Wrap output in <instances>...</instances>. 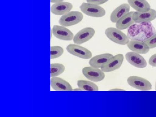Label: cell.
<instances>
[{"mask_svg": "<svg viewBox=\"0 0 156 117\" xmlns=\"http://www.w3.org/2000/svg\"><path fill=\"white\" fill-rule=\"evenodd\" d=\"M73 8L71 3L61 2L53 4L51 7L50 11L55 15H63L70 12Z\"/></svg>", "mask_w": 156, "mask_h": 117, "instance_id": "13", "label": "cell"}, {"mask_svg": "<svg viewBox=\"0 0 156 117\" xmlns=\"http://www.w3.org/2000/svg\"><path fill=\"white\" fill-rule=\"evenodd\" d=\"M64 53V50L60 46H54L50 47V58L54 59L60 57Z\"/></svg>", "mask_w": 156, "mask_h": 117, "instance_id": "21", "label": "cell"}, {"mask_svg": "<svg viewBox=\"0 0 156 117\" xmlns=\"http://www.w3.org/2000/svg\"><path fill=\"white\" fill-rule=\"evenodd\" d=\"M82 73L87 79L94 82H100L105 78V74L102 70L91 66L83 68Z\"/></svg>", "mask_w": 156, "mask_h": 117, "instance_id": "6", "label": "cell"}, {"mask_svg": "<svg viewBox=\"0 0 156 117\" xmlns=\"http://www.w3.org/2000/svg\"><path fill=\"white\" fill-rule=\"evenodd\" d=\"M124 59L122 54H117L112 56L106 63L101 66V69L104 73L111 72L119 69L122 64Z\"/></svg>", "mask_w": 156, "mask_h": 117, "instance_id": "5", "label": "cell"}, {"mask_svg": "<svg viewBox=\"0 0 156 117\" xmlns=\"http://www.w3.org/2000/svg\"><path fill=\"white\" fill-rule=\"evenodd\" d=\"M148 46L150 49H154L156 48V34L150 37L144 41Z\"/></svg>", "mask_w": 156, "mask_h": 117, "instance_id": "22", "label": "cell"}, {"mask_svg": "<svg viewBox=\"0 0 156 117\" xmlns=\"http://www.w3.org/2000/svg\"><path fill=\"white\" fill-rule=\"evenodd\" d=\"M127 82L128 85L131 87L141 91H150L152 89V85L149 81L137 76L129 77Z\"/></svg>", "mask_w": 156, "mask_h": 117, "instance_id": "4", "label": "cell"}, {"mask_svg": "<svg viewBox=\"0 0 156 117\" xmlns=\"http://www.w3.org/2000/svg\"><path fill=\"white\" fill-rule=\"evenodd\" d=\"M50 86L52 89L57 91H73L70 84L62 78L55 77L50 80Z\"/></svg>", "mask_w": 156, "mask_h": 117, "instance_id": "12", "label": "cell"}, {"mask_svg": "<svg viewBox=\"0 0 156 117\" xmlns=\"http://www.w3.org/2000/svg\"><path fill=\"white\" fill-rule=\"evenodd\" d=\"M155 90L156 91V85H155Z\"/></svg>", "mask_w": 156, "mask_h": 117, "instance_id": "28", "label": "cell"}, {"mask_svg": "<svg viewBox=\"0 0 156 117\" xmlns=\"http://www.w3.org/2000/svg\"><path fill=\"white\" fill-rule=\"evenodd\" d=\"M156 18V10L150 9L145 12H134L133 20L135 23H147L153 21Z\"/></svg>", "mask_w": 156, "mask_h": 117, "instance_id": "11", "label": "cell"}, {"mask_svg": "<svg viewBox=\"0 0 156 117\" xmlns=\"http://www.w3.org/2000/svg\"><path fill=\"white\" fill-rule=\"evenodd\" d=\"M127 46L132 52L139 54H146L149 52L150 49L145 42L138 40L130 41Z\"/></svg>", "mask_w": 156, "mask_h": 117, "instance_id": "14", "label": "cell"}, {"mask_svg": "<svg viewBox=\"0 0 156 117\" xmlns=\"http://www.w3.org/2000/svg\"><path fill=\"white\" fill-rule=\"evenodd\" d=\"M66 50L69 53L73 56L83 59H89L92 57V52L87 49L78 44H71L68 45Z\"/></svg>", "mask_w": 156, "mask_h": 117, "instance_id": "7", "label": "cell"}, {"mask_svg": "<svg viewBox=\"0 0 156 117\" xmlns=\"http://www.w3.org/2000/svg\"><path fill=\"white\" fill-rule=\"evenodd\" d=\"M108 1L109 0H87V3L99 5H103Z\"/></svg>", "mask_w": 156, "mask_h": 117, "instance_id": "23", "label": "cell"}, {"mask_svg": "<svg viewBox=\"0 0 156 117\" xmlns=\"http://www.w3.org/2000/svg\"><path fill=\"white\" fill-rule=\"evenodd\" d=\"M52 32L54 36L62 41H71L73 39L74 37L69 30L62 26L54 25Z\"/></svg>", "mask_w": 156, "mask_h": 117, "instance_id": "10", "label": "cell"}, {"mask_svg": "<svg viewBox=\"0 0 156 117\" xmlns=\"http://www.w3.org/2000/svg\"><path fill=\"white\" fill-rule=\"evenodd\" d=\"M64 0H50L51 3H56L59 2H63Z\"/></svg>", "mask_w": 156, "mask_h": 117, "instance_id": "25", "label": "cell"}, {"mask_svg": "<svg viewBox=\"0 0 156 117\" xmlns=\"http://www.w3.org/2000/svg\"><path fill=\"white\" fill-rule=\"evenodd\" d=\"M81 11L86 15L93 17H103L106 11L100 6L89 3H83L80 6Z\"/></svg>", "mask_w": 156, "mask_h": 117, "instance_id": "3", "label": "cell"}, {"mask_svg": "<svg viewBox=\"0 0 156 117\" xmlns=\"http://www.w3.org/2000/svg\"><path fill=\"white\" fill-rule=\"evenodd\" d=\"M77 86L83 91H98V88L97 85L91 81L79 80L77 81Z\"/></svg>", "mask_w": 156, "mask_h": 117, "instance_id": "19", "label": "cell"}, {"mask_svg": "<svg viewBox=\"0 0 156 117\" xmlns=\"http://www.w3.org/2000/svg\"><path fill=\"white\" fill-rule=\"evenodd\" d=\"M149 63L151 66L153 67H156V53L154 54L150 58Z\"/></svg>", "mask_w": 156, "mask_h": 117, "instance_id": "24", "label": "cell"}, {"mask_svg": "<svg viewBox=\"0 0 156 117\" xmlns=\"http://www.w3.org/2000/svg\"><path fill=\"white\" fill-rule=\"evenodd\" d=\"M105 34L109 40L118 44L127 45L130 41L128 36L117 28L108 27L105 30Z\"/></svg>", "mask_w": 156, "mask_h": 117, "instance_id": "1", "label": "cell"}, {"mask_svg": "<svg viewBox=\"0 0 156 117\" xmlns=\"http://www.w3.org/2000/svg\"><path fill=\"white\" fill-rule=\"evenodd\" d=\"M95 34V30L92 27H86L76 34L73 41L76 44H82L91 40Z\"/></svg>", "mask_w": 156, "mask_h": 117, "instance_id": "8", "label": "cell"}, {"mask_svg": "<svg viewBox=\"0 0 156 117\" xmlns=\"http://www.w3.org/2000/svg\"><path fill=\"white\" fill-rule=\"evenodd\" d=\"M134 12V11L129 12L119 20L118 22L116 23V27L120 30H124L134 24L135 23L133 18Z\"/></svg>", "mask_w": 156, "mask_h": 117, "instance_id": "17", "label": "cell"}, {"mask_svg": "<svg viewBox=\"0 0 156 117\" xmlns=\"http://www.w3.org/2000/svg\"><path fill=\"white\" fill-rule=\"evenodd\" d=\"M126 58L127 61L134 67L144 68L147 66L145 58L139 53L134 52H128L126 54Z\"/></svg>", "mask_w": 156, "mask_h": 117, "instance_id": "9", "label": "cell"}, {"mask_svg": "<svg viewBox=\"0 0 156 117\" xmlns=\"http://www.w3.org/2000/svg\"><path fill=\"white\" fill-rule=\"evenodd\" d=\"M73 91H83V90H82L80 89V88H79V89H73Z\"/></svg>", "mask_w": 156, "mask_h": 117, "instance_id": "27", "label": "cell"}, {"mask_svg": "<svg viewBox=\"0 0 156 117\" xmlns=\"http://www.w3.org/2000/svg\"><path fill=\"white\" fill-rule=\"evenodd\" d=\"M130 6L128 4H123L115 9L111 14L110 20L112 23H117L118 20L129 13Z\"/></svg>", "mask_w": 156, "mask_h": 117, "instance_id": "15", "label": "cell"}, {"mask_svg": "<svg viewBox=\"0 0 156 117\" xmlns=\"http://www.w3.org/2000/svg\"><path fill=\"white\" fill-rule=\"evenodd\" d=\"M129 5L137 12H145L151 9V6L146 0H128Z\"/></svg>", "mask_w": 156, "mask_h": 117, "instance_id": "18", "label": "cell"}, {"mask_svg": "<svg viewBox=\"0 0 156 117\" xmlns=\"http://www.w3.org/2000/svg\"><path fill=\"white\" fill-rule=\"evenodd\" d=\"M109 91H125V90H123V89H111V90H110Z\"/></svg>", "mask_w": 156, "mask_h": 117, "instance_id": "26", "label": "cell"}, {"mask_svg": "<svg viewBox=\"0 0 156 117\" xmlns=\"http://www.w3.org/2000/svg\"><path fill=\"white\" fill-rule=\"evenodd\" d=\"M65 66L63 64L58 63L50 64V77H55L60 75L64 72Z\"/></svg>", "mask_w": 156, "mask_h": 117, "instance_id": "20", "label": "cell"}, {"mask_svg": "<svg viewBox=\"0 0 156 117\" xmlns=\"http://www.w3.org/2000/svg\"><path fill=\"white\" fill-rule=\"evenodd\" d=\"M113 56L111 53H104L97 55L90 59L89 65L92 67L101 68Z\"/></svg>", "mask_w": 156, "mask_h": 117, "instance_id": "16", "label": "cell"}, {"mask_svg": "<svg viewBox=\"0 0 156 117\" xmlns=\"http://www.w3.org/2000/svg\"><path fill=\"white\" fill-rule=\"evenodd\" d=\"M83 19V15L79 11H71L62 15L58 23L62 26H72L75 25L81 22Z\"/></svg>", "mask_w": 156, "mask_h": 117, "instance_id": "2", "label": "cell"}]
</instances>
